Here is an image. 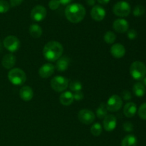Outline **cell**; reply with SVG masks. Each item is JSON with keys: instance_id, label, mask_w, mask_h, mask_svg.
I'll return each mask as SVG.
<instances>
[{"instance_id": "f546056e", "label": "cell", "mask_w": 146, "mask_h": 146, "mask_svg": "<svg viewBox=\"0 0 146 146\" xmlns=\"http://www.w3.org/2000/svg\"><path fill=\"white\" fill-rule=\"evenodd\" d=\"M138 115L143 120L146 121V103L143 104L138 108Z\"/></svg>"}, {"instance_id": "1f68e13d", "label": "cell", "mask_w": 146, "mask_h": 146, "mask_svg": "<svg viewBox=\"0 0 146 146\" xmlns=\"http://www.w3.org/2000/svg\"><path fill=\"white\" fill-rule=\"evenodd\" d=\"M123 130L126 132H132L133 131V125L131 122H125L123 125Z\"/></svg>"}, {"instance_id": "f1b7e54d", "label": "cell", "mask_w": 146, "mask_h": 146, "mask_svg": "<svg viewBox=\"0 0 146 146\" xmlns=\"http://www.w3.org/2000/svg\"><path fill=\"white\" fill-rule=\"evenodd\" d=\"M10 5L5 0H0V13H6L9 10Z\"/></svg>"}, {"instance_id": "ba28073f", "label": "cell", "mask_w": 146, "mask_h": 146, "mask_svg": "<svg viewBox=\"0 0 146 146\" xmlns=\"http://www.w3.org/2000/svg\"><path fill=\"white\" fill-rule=\"evenodd\" d=\"M123 101L120 96L117 95L111 96L106 104L107 109L108 111L116 112L122 108Z\"/></svg>"}, {"instance_id": "8fae6325", "label": "cell", "mask_w": 146, "mask_h": 146, "mask_svg": "<svg viewBox=\"0 0 146 146\" xmlns=\"http://www.w3.org/2000/svg\"><path fill=\"white\" fill-rule=\"evenodd\" d=\"M117 119L115 116L113 114H108L104 118V129L108 132H111L116 127Z\"/></svg>"}, {"instance_id": "4316f807", "label": "cell", "mask_w": 146, "mask_h": 146, "mask_svg": "<svg viewBox=\"0 0 146 146\" xmlns=\"http://www.w3.org/2000/svg\"><path fill=\"white\" fill-rule=\"evenodd\" d=\"M91 133L94 136H99L102 133V126L99 123H96L91 126Z\"/></svg>"}, {"instance_id": "277c9868", "label": "cell", "mask_w": 146, "mask_h": 146, "mask_svg": "<svg viewBox=\"0 0 146 146\" xmlns=\"http://www.w3.org/2000/svg\"><path fill=\"white\" fill-rule=\"evenodd\" d=\"M8 78L13 85L21 86L27 81V75L25 72L20 68H11L8 74Z\"/></svg>"}, {"instance_id": "d6986e66", "label": "cell", "mask_w": 146, "mask_h": 146, "mask_svg": "<svg viewBox=\"0 0 146 146\" xmlns=\"http://www.w3.org/2000/svg\"><path fill=\"white\" fill-rule=\"evenodd\" d=\"M70 59L67 56H61L58 58L56 64V68L58 71H64L68 69L69 66Z\"/></svg>"}, {"instance_id": "ab89813d", "label": "cell", "mask_w": 146, "mask_h": 146, "mask_svg": "<svg viewBox=\"0 0 146 146\" xmlns=\"http://www.w3.org/2000/svg\"><path fill=\"white\" fill-rule=\"evenodd\" d=\"M143 84L144 86H146V76L145 77H144L143 78V83H142Z\"/></svg>"}, {"instance_id": "60d3db41", "label": "cell", "mask_w": 146, "mask_h": 146, "mask_svg": "<svg viewBox=\"0 0 146 146\" xmlns=\"http://www.w3.org/2000/svg\"><path fill=\"white\" fill-rule=\"evenodd\" d=\"M1 42H0V51H1Z\"/></svg>"}, {"instance_id": "44dd1931", "label": "cell", "mask_w": 146, "mask_h": 146, "mask_svg": "<svg viewBox=\"0 0 146 146\" xmlns=\"http://www.w3.org/2000/svg\"><path fill=\"white\" fill-rule=\"evenodd\" d=\"M133 94L136 96L137 97H141L143 96L145 94V86L142 84V83H136V84H134V86H133Z\"/></svg>"}, {"instance_id": "2e32d148", "label": "cell", "mask_w": 146, "mask_h": 146, "mask_svg": "<svg viewBox=\"0 0 146 146\" xmlns=\"http://www.w3.org/2000/svg\"><path fill=\"white\" fill-rule=\"evenodd\" d=\"M16 61H17V58H16L15 56L12 54H6L3 57L1 64L6 69H11L15 65Z\"/></svg>"}, {"instance_id": "cb8c5ba5", "label": "cell", "mask_w": 146, "mask_h": 146, "mask_svg": "<svg viewBox=\"0 0 146 146\" xmlns=\"http://www.w3.org/2000/svg\"><path fill=\"white\" fill-rule=\"evenodd\" d=\"M108 109L106 107V104L101 103L96 110V115L100 119H104L108 115Z\"/></svg>"}, {"instance_id": "e0dca14e", "label": "cell", "mask_w": 146, "mask_h": 146, "mask_svg": "<svg viewBox=\"0 0 146 146\" xmlns=\"http://www.w3.org/2000/svg\"><path fill=\"white\" fill-rule=\"evenodd\" d=\"M19 96L20 98L23 101H29L33 98V96H34V91H33L32 88L31 87L28 86H23L20 89Z\"/></svg>"}, {"instance_id": "d4e9b609", "label": "cell", "mask_w": 146, "mask_h": 146, "mask_svg": "<svg viewBox=\"0 0 146 146\" xmlns=\"http://www.w3.org/2000/svg\"><path fill=\"white\" fill-rule=\"evenodd\" d=\"M69 88L71 91L76 93L81 91L82 90V84L78 81H74L70 83Z\"/></svg>"}, {"instance_id": "6da1fadb", "label": "cell", "mask_w": 146, "mask_h": 146, "mask_svg": "<svg viewBox=\"0 0 146 146\" xmlns=\"http://www.w3.org/2000/svg\"><path fill=\"white\" fill-rule=\"evenodd\" d=\"M64 52L63 46L59 42L51 41L47 43L43 49L44 56L47 61L54 62L61 58Z\"/></svg>"}, {"instance_id": "74e56055", "label": "cell", "mask_w": 146, "mask_h": 146, "mask_svg": "<svg viewBox=\"0 0 146 146\" xmlns=\"http://www.w3.org/2000/svg\"><path fill=\"white\" fill-rule=\"evenodd\" d=\"M86 1L87 4L89 6L94 5L96 3V0H86Z\"/></svg>"}, {"instance_id": "52a82bcc", "label": "cell", "mask_w": 146, "mask_h": 146, "mask_svg": "<svg viewBox=\"0 0 146 146\" xmlns=\"http://www.w3.org/2000/svg\"><path fill=\"white\" fill-rule=\"evenodd\" d=\"M3 45L5 47L6 49L9 51L10 52H16L20 48L19 39L15 36H8L4 38L3 41Z\"/></svg>"}, {"instance_id": "d590c367", "label": "cell", "mask_w": 146, "mask_h": 146, "mask_svg": "<svg viewBox=\"0 0 146 146\" xmlns=\"http://www.w3.org/2000/svg\"><path fill=\"white\" fill-rule=\"evenodd\" d=\"M23 0H10V3L12 7H17L22 3Z\"/></svg>"}, {"instance_id": "e575fe53", "label": "cell", "mask_w": 146, "mask_h": 146, "mask_svg": "<svg viewBox=\"0 0 146 146\" xmlns=\"http://www.w3.org/2000/svg\"><path fill=\"white\" fill-rule=\"evenodd\" d=\"M84 98V94L81 91H78V92L74 93V99L76 100V101H81Z\"/></svg>"}, {"instance_id": "83f0119b", "label": "cell", "mask_w": 146, "mask_h": 146, "mask_svg": "<svg viewBox=\"0 0 146 146\" xmlns=\"http://www.w3.org/2000/svg\"><path fill=\"white\" fill-rule=\"evenodd\" d=\"M145 7L143 6L138 4V5L135 6V8L133 9V15L135 17H141V16L143 15L145 13Z\"/></svg>"}, {"instance_id": "4fadbf2b", "label": "cell", "mask_w": 146, "mask_h": 146, "mask_svg": "<svg viewBox=\"0 0 146 146\" xmlns=\"http://www.w3.org/2000/svg\"><path fill=\"white\" fill-rule=\"evenodd\" d=\"M55 70V66L52 64L47 63L44 64L38 70V74L43 78H47L53 75Z\"/></svg>"}, {"instance_id": "836d02e7", "label": "cell", "mask_w": 146, "mask_h": 146, "mask_svg": "<svg viewBox=\"0 0 146 146\" xmlns=\"http://www.w3.org/2000/svg\"><path fill=\"white\" fill-rule=\"evenodd\" d=\"M121 95H122L123 98L124 100H125V101H129V100H131L132 98L131 93L129 91H128V90H124L122 92V94H121Z\"/></svg>"}, {"instance_id": "d6a6232c", "label": "cell", "mask_w": 146, "mask_h": 146, "mask_svg": "<svg viewBox=\"0 0 146 146\" xmlns=\"http://www.w3.org/2000/svg\"><path fill=\"white\" fill-rule=\"evenodd\" d=\"M127 36H128V38H129L130 40H134L135 38H136L138 34H137V31H135V30L130 29L129 31H128Z\"/></svg>"}, {"instance_id": "4dcf8cb0", "label": "cell", "mask_w": 146, "mask_h": 146, "mask_svg": "<svg viewBox=\"0 0 146 146\" xmlns=\"http://www.w3.org/2000/svg\"><path fill=\"white\" fill-rule=\"evenodd\" d=\"M60 4L59 0H51L48 2V7L51 10H56L59 7Z\"/></svg>"}, {"instance_id": "484cf974", "label": "cell", "mask_w": 146, "mask_h": 146, "mask_svg": "<svg viewBox=\"0 0 146 146\" xmlns=\"http://www.w3.org/2000/svg\"><path fill=\"white\" fill-rule=\"evenodd\" d=\"M115 39H116V36L112 31H107L104 35V41L108 44H113Z\"/></svg>"}, {"instance_id": "7a4b0ae2", "label": "cell", "mask_w": 146, "mask_h": 146, "mask_svg": "<svg viewBox=\"0 0 146 146\" xmlns=\"http://www.w3.org/2000/svg\"><path fill=\"white\" fill-rule=\"evenodd\" d=\"M65 15L70 22L77 24L81 22L84 19L86 16V9L81 4H71L66 8Z\"/></svg>"}, {"instance_id": "7402d4cb", "label": "cell", "mask_w": 146, "mask_h": 146, "mask_svg": "<svg viewBox=\"0 0 146 146\" xmlns=\"http://www.w3.org/2000/svg\"><path fill=\"white\" fill-rule=\"evenodd\" d=\"M29 34L33 38H38L42 35V29L38 24H31L29 27Z\"/></svg>"}, {"instance_id": "ffe728a7", "label": "cell", "mask_w": 146, "mask_h": 146, "mask_svg": "<svg viewBox=\"0 0 146 146\" xmlns=\"http://www.w3.org/2000/svg\"><path fill=\"white\" fill-rule=\"evenodd\" d=\"M74 100V94L71 91H65L62 93L59 97L60 103L64 106L71 105Z\"/></svg>"}, {"instance_id": "f35d334b", "label": "cell", "mask_w": 146, "mask_h": 146, "mask_svg": "<svg viewBox=\"0 0 146 146\" xmlns=\"http://www.w3.org/2000/svg\"><path fill=\"white\" fill-rule=\"evenodd\" d=\"M98 3L101 4H106L110 1V0H97Z\"/></svg>"}, {"instance_id": "8992f818", "label": "cell", "mask_w": 146, "mask_h": 146, "mask_svg": "<svg viewBox=\"0 0 146 146\" xmlns=\"http://www.w3.org/2000/svg\"><path fill=\"white\" fill-rule=\"evenodd\" d=\"M113 11L115 15L118 16V17H128L131 13V6L126 1H118L114 5L113 8Z\"/></svg>"}, {"instance_id": "9c48e42d", "label": "cell", "mask_w": 146, "mask_h": 146, "mask_svg": "<svg viewBox=\"0 0 146 146\" xmlns=\"http://www.w3.org/2000/svg\"><path fill=\"white\" fill-rule=\"evenodd\" d=\"M95 114L88 109H82L78 112V118L80 122L85 125H90L95 120Z\"/></svg>"}, {"instance_id": "9a60e30c", "label": "cell", "mask_w": 146, "mask_h": 146, "mask_svg": "<svg viewBox=\"0 0 146 146\" xmlns=\"http://www.w3.org/2000/svg\"><path fill=\"white\" fill-rule=\"evenodd\" d=\"M111 54L114 58H121L125 56V48L121 44H115L111 46Z\"/></svg>"}, {"instance_id": "5b68a950", "label": "cell", "mask_w": 146, "mask_h": 146, "mask_svg": "<svg viewBox=\"0 0 146 146\" xmlns=\"http://www.w3.org/2000/svg\"><path fill=\"white\" fill-rule=\"evenodd\" d=\"M68 79L64 76H57L53 78L51 81V86L56 92H63L68 88Z\"/></svg>"}, {"instance_id": "3957f363", "label": "cell", "mask_w": 146, "mask_h": 146, "mask_svg": "<svg viewBox=\"0 0 146 146\" xmlns=\"http://www.w3.org/2000/svg\"><path fill=\"white\" fill-rule=\"evenodd\" d=\"M130 74L136 81L143 80L146 76V66L141 61H134L130 66Z\"/></svg>"}, {"instance_id": "7c38bea8", "label": "cell", "mask_w": 146, "mask_h": 146, "mask_svg": "<svg viewBox=\"0 0 146 146\" xmlns=\"http://www.w3.org/2000/svg\"><path fill=\"white\" fill-rule=\"evenodd\" d=\"M91 15L94 20L97 21H101L105 18L106 11L101 6L96 5L91 9Z\"/></svg>"}, {"instance_id": "30bf717a", "label": "cell", "mask_w": 146, "mask_h": 146, "mask_svg": "<svg viewBox=\"0 0 146 146\" xmlns=\"http://www.w3.org/2000/svg\"><path fill=\"white\" fill-rule=\"evenodd\" d=\"M46 9L41 5H37L31 11V18L35 21H41L46 18Z\"/></svg>"}, {"instance_id": "8d00e7d4", "label": "cell", "mask_w": 146, "mask_h": 146, "mask_svg": "<svg viewBox=\"0 0 146 146\" xmlns=\"http://www.w3.org/2000/svg\"><path fill=\"white\" fill-rule=\"evenodd\" d=\"M73 0H59L60 4H63V5H67V4H70Z\"/></svg>"}, {"instance_id": "5bb4252c", "label": "cell", "mask_w": 146, "mask_h": 146, "mask_svg": "<svg viewBox=\"0 0 146 146\" xmlns=\"http://www.w3.org/2000/svg\"><path fill=\"white\" fill-rule=\"evenodd\" d=\"M113 27L116 32L123 34L128 31V28H129V24L125 19H118L114 21L113 24Z\"/></svg>"}, {"instance_id": "603a6c76", "label": "cell", "mask_w": 146, "mask_h": 146, "mask_svg": "<svg viewBox=\"0 0 146 146\" xmlns=\"http://www.w3.org/2000/svg\"><path fill=\"white\" fill-rule=\"evenodd\" d=\"M137 138L133 135H128L122 140L121 146H136Z\"/></svg>"}, {"instance_id": "ac0fdd59", "label": "cell", "mask_w": 146, "mask_h": 146, "mask_svg": "<svg viewBox=\"0 0 146 146\" xmlns=\"http://www.w3.org/2000/svg\"><path fill=\"white\" fill-rule=\"evenodd\" d=\"M137 112L136 104L133 102H128L123 108V113L127 118H132Z\"/></svg>"}]
</instances>
